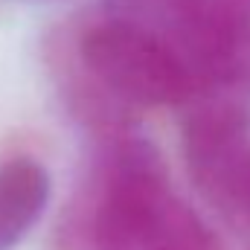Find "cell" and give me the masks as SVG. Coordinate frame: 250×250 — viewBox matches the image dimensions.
<instances>
[{
	"label": "cell",
	"mask_w": 250,
	"mask_h": 250,
	"mask_svg": "<svg viewBox=\"0 0 250 250\" xmlns=\"http://www.w3.org/2000/svg\"><path fill=\"white\" fill-rule=\"evenodd\" d=\"M233 3H239V6H248V9H250V0H233Z\"/></svg>",
	"instance_id": "6"
},
{
	"label": "cell",
	"mask_w": 250,
	"mask_h": 250,
	"mask_svg": "<svg viewBox=\"0 0 250 250\" xmlns=\"http://www.w3.org/2000/svg\"><path fill=\"white\" fill-rule=\"evenodd\" d=\"M154 29L201 87L236 82L250 67V21L233 0H157Z\"/></svg>",
	"instance_id": "3"
},
{
	"label": "cell",
	"mask_w": 250,
	"mask_h": 250,
	"mask_svg": "<svg viewBox=\"0 0 250 250\" xmlns=\"http://www.w3.org/2000/svg\"><path fill=\"white\" fill-rule=\"evenodd\" d=\"M79 56L93 90L117 105L172 108L204 90L160 32L134 18L111 15L90 23L79 38Z\"/></svg>",
	"instance_id": "2"
},
{
	"label": "cell",
	"mask_w": 250,
	"mask_h": 250,
	"mask_svg": "<svg viewBox=\"0 0 250 250\" xmlns=\"http://www.w3.org/2000/svg\"><path fill=\"white\" fill-rule=\"evenodd\" d=\"M99 172L84 218L87 250H221L172 189L157 148L125 120L99 125Z\"/></svg>",
	"instance_id": "1"
},
{
	"label": "cell",
	"mask_w": 250,
	"mask_h": 250,
	"mask_svg": "<svg viewBox=\"0 0 250 250\" xmlns=\"http://www.w3.org/2000/svg\"><path fill=\"white\" fill-rule=\"evenodd\" d=\"M184 157L201 195L250 224V120L230 105H204L187 120Z\"/></svg>",
	"instance_id": "4"
},
{
	"label": "cell",
	"mask_w": 250,
	"mask_h": 250,
	"mask_svg": "<svg viewBox=\"0 0 250 250\" xmlns=\"http://www.w3.org/2000/svg\"><path fill=\"white\" fill-rule=\"evenodd\" d=\"M50 172L41 160L18 154L0 163V250H15L44 218L50 204Z\"/></svg>",
	"instance_id": "5"
}]
</instances>
